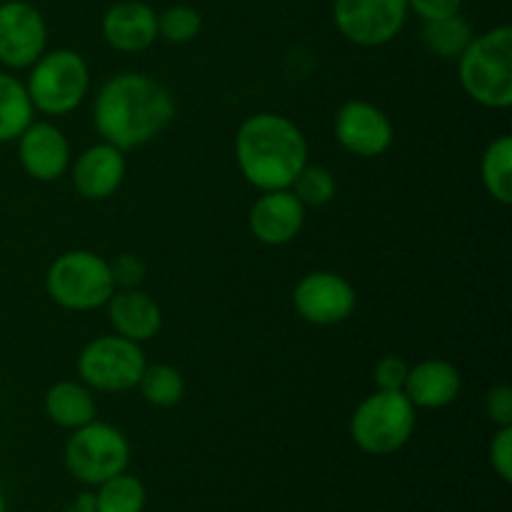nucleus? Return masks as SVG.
Listing matches in <instances>:
<instances>
[{"label": "nucleus", "mask_w": 512, "mask_h": 512, "mask_svg": "<svg viewBox=\"0 0 512 512\" xmlns=\"http://www.w3.org/2000/svg\"><path fill=\"white\" fill-rule=\"evenodd\" d=\"M175 115V100L163 83L143 73H120L98 90L95 130L118 150H135L158 138Z\"/></svg>", "instance_id": "f257e3e1"}, {"label": "nucleus", "mask_w": 512, "mask_h": 512, "mask_svg": "<svg viewBox=\"0 0 512 512\" xmlns=\"http://www.w3.org/2000/svg\"><path fill=\"white\" fill-rule=\"evenodd\" d=\"M235 160L243 178L258 190H285L308 165V140L285 115L255 113L240 123Z\"/></svg>", "instance_id": "f03ea898"}, {"label": "nucleus", "mask_w": 512, "mask_h": 512, "mask_svg": "<svg viewBox=\"0 0 512 512\" xmlns=\"http://www.w3.org/2000/svg\"><path fill=\"white\" fill-rule=\"evenodd\" d=\"M460 85L475 103L503 110L512 103V28L498 25L470 40L458 58Z\"/></svg>", "instance_id": "7ed1b4c3"}, {"label": "nucleus", "mask_w": 512, "mask_h": 512, "mask_svg": "<svg viewBox=\"0 0 512 512\" xmlns=\"http://www.w3.org/2000/svg\"><path fill=\"white\" fill-rule=\"evenodd\" d=\"M45 290L60 308L88 313L103 308L115 293L110 263L93 250H68L45 273Z\"/></svg>", "instance_id": "20e7f679"}, {"label": "nucleus", "mask_w": 512, "mask_h": 512, "mask_svg": "<svg viewBox=\"0 0 512 512\" xmlns=\"http://www.w3.org/2000/svg\"><path fill=\"white\" fill-rule=\"evenodd\" d=\"M415 430V405L403 390H375L350 418L353 443L368 455L398 453Z\"/></svg>", "instance_id": "39448f33"}, {"label": "nucleus", "mask_w": 512, "mask_h": 512, "mask_svg": "<svg viewBox=\"0 0 512 512\" xmlns=\"http://www.w3.org/2000/svg\"><path fill=\"white\" fill-rule=\"evenodd\" d=\"M90 88L88 63L80 53L68 48L48 50L30 65L28 98L33 110L45 115H68L83 103Z\"/></svg>", "instance_id": "423d86ee"}, {"label": "nucleus", "mask_w": 512, "mask_h": 512, "mask_svg": "<svg viewBox=\"0 0 512 512\" xmlns=\"http://www.w3.org/2000/svg\"><path fill=\"white\" fill-rule=\"evenodd\" d=\"M65 468L83 485H100L130 465V443L115 425L93 423L75 428L65 443Z\"/></svg>", "instance_id": "0eeeda50"}, {"label": "nucleus", "mask_w": 512, "mask_h": 512, "mask_svg": "<svg viewBox=\"0 0 512 512\" xmlns=\"http://www.w3.org/2000/svg\"><path fill=\"white\" fill-rule=\"evenodd\" d=\"M145 365L148 363L140 343L118 333L90 340L78 355L80 380L98 393H125L138 388Z\"/></svg>", "instance_id": "6e6552de"}, {"label": "nucleus", "mask_w": 512, "mask_h": 512, "mask_svg": "<svg viewBox=\"0 0 512 512\" xmlns=\"http://www.w3.org/2000/svg\"><path fill=\"white\" fill-rule=\"evenodd\" d=\"M408 0H335L333 20L355 45L378 48L390 43L408 20Z\"/></svg>", "instance_id": "1a4fd4ad"}, {"label": "nucleus", "mask_w": 512, "mask_h": 512, "mask_svg": "<svg viewBox=\"0 0 512 512\" xmlns=\"http://www.w3.org/2000/svg\"><path fill=\"white\" fill-rule=\"evenodd\" d=\"M48 45V25L35 5L8 0L0 5V63L30 68Z\"/></svg>", "instance_id": "9d476101"}, {"label": "nucleus", "mask_w": 512, "mask_h": 512, "mask_svg": "<svg viewBox=\"0 0 512 512\" xmlns=\"http://www.w3.org/2000/svg\"><path fill=\"white\" fill-rule=\"evenodd\" d=\"M293 305L313 325L343 323L355 310V290L343 275L315 270L303 275L293 290Z\"/></svg>", "instance_id": "9b49d317"}, {"label": "nucleus", "mask_w": 512, "mask_h": 512, "mask_svg": "<svg viewBox=\"0 0 512 512\" xmlns=\"http://www.w3.org/2000/svg\"><path fill=\"white\" fill-rule=\"evenodd\" d=\"M335 138L358 158H378L393 145V123L365 100H348L335 115Z\"/></svg>", "instance_id": "f8f14e48"}, {"label": "nucleus", "mask_w": 512, "mask_h": 512, "mask_svg": "<svg viewBox=\"0 0 512 512\" xmlns=\"http://www.w3.org/2000/svg\"><path fill=\"white\" fill-rule=\"evenodd\" d=\"M20 165L30 178L40 183H50L68 173L70 168V143L63 130L53 123H30L18 135Z\"/></svg>", "instance_id": "ddd939ff"}, {"label": "nucleus", "mask_w": 512, "mask_h": 512, "mask_svg": "<svg viewBox=\"0 0 512 512\" xmlns=\"http://www.w3.org/2000/svg\"><path fill=\"white\" fill-rule=\"evenodd\" d=\"M305 205L290 188L265 190L253 203L248 225L255 238L265 245H285L303 230Z\"/></svg>", "instance_id": "4468645a"}, {"label": "nucleus", "mask_w": 512, "mask_h": 512, "mask_svg": "<svg viewBox=\"0 0 512 512\" xmlns=\"http://www.w3.org/2000/svg\"><path fill=\"white\" fill-rule=\"evenodd\" d=\"M103 38L118 53H143L158 40V13L140 0H120L103 15Z\"/></svg>", "instance_id": "2eb2a0df"}, {"label": "nucleus", "mask_w": 512, "mask_h": 512, "mask_svg": "<svg viewBox=\"0 0 512 512\" xmlns=\"http://www.w3.org/2000/svg\"><path fill=\"white\" fill-rule=\"evenodd\" d=\"M125 178V153L110 143L90 145L75 158L73 185L85 200H105Z\"/></svg>", "instance_id": "dca6fc26"}, {"label": "nucleus", "mask_w": 512, "mask_h": 512, "mask_svg": "<svg viewBox=\"0 0 512 512\" xmlns=\"http://www.w3.org/2000/svg\"><path fill=\"white\" fill-rule=\"evenodd\" d=\"M460 388H463V380H460L458 368L448 360L430 358L408 370L403 393L408 395L415 408L440 410L455 403Z\"/></svg>", "instance_id": "f3484780"}, {"label": "nucleus", "mask_w": 512, "mask_h": 512, "mask_svg": "<svg viewBox=\"0 0 512 512\" xmlns=\"http://www.w3.org/2000/svg\"><path fill=\"white\" fill-rule=\"evenodd\" d=\"M105 305H108L110 325L123 338L133 340V343H145L160 333V325H163L160 305L143 290H115Z\"/></svg>", "instance_id": "a211bd4d"}, {"label": "nucleus", "mask_w": 512, "mask_h": 512, "mask_svg": "<svg viewBox=\"0 0 512 512\" xmlns=\"http://www.w3.org/2000/svg\"><path fill=\"white\" fill-rule=\"evenodd\" d=\"M45 415L65 430L83 428L95 420V400L85 383L60 380L45 393Z\"/></svg>", "instance_id": "6ab92c4d"}, {"label": "nucleus", "mask_w": 512, "mask_h": 512, "mask_svg": "<svg viewBox=\"0 0 512 512\" xmlns=\"http://www.w3.org/2000/svg\"><path fill=\"white\" fill-rule=\"evenodd\" d=\"M30 123H33V103L28 90L15 75L0 70V143L18 140V135Z\"/></svg>", "instance_id": "aec40b11"}, {"label": "nucleus", "mask_w": 512, "mask_h": 512, "mask_svg": "<svg viewBox=\"0 0 512 512\" xmlns=\"http://www.w3.org/2000/svg\"><path fill=\"white\" fill-rule=\"evenodd\" d=\"M470 40H473V28H470V23L460 13L425 20L423 43L440 58L458 60L463 50L470 45Z\"/></svg>", "instance_id": "412c9836"}, {"label": "nucleus", "mask_w": 512, "mask_h": 512, "mask_svg": "<svg viewBox=\"0 0 512 512\" xmlns=\"http://www.w3.org/2000/svg\"><path fill=\"white\" fill-rule=\"evenodd\" d=\"M483 185L498 203H512V138L500 135L485 148L480 163Z\"/></svg>", "instance_id": "4be33fe9"}, {"label": "nucleus", "mask_w": 512, "mask_h": 512, "mask_svg": "<svg viewBox=\"0 0 512 512\" xmlns=\"http://www.w3.org/2000/svg\"><path fill=\"white\" fill-rule=\"evenodd\" d=\"M93 495L95 512H143L148 498L143 480L130 475L128 470L100 483L98 493Z\"/></svg>", "instance_id": "5701e85b"}, {"label": "nucleus", "mask_w": 512, "mask_h": 512, "mask_svg": "<svg viewBox=\"0 0 512 512\" xmlns=\"http://www.w3.org/2000/svg\"><path fill=\"white\" fill-rule=\"evenodd\" d=\"M140 395L148 400L155 408H173L183 400L185 395V380L178 368L173 365H145L143 375L138 380Z\"/></svg>", "instance_id": "b1692460"}, {"label": "nucleus", "mask_w": 512, "mask_h": 512, "mask_svg": "<svg viewBox=\"0 0 512 512\" xmlns=\"http://www.w3.org/2000/svg\"><path fill=\"white\" fill-rule=\"evenodd\" d=\"M298 200L303 205H313V208H320V205H328L330 200L335 198V178L328 168L323 165H305L300 170V175L295 178V183L290 185Z\"/></svg>", "instance_id": "393cba45"}, {"label": "nucleus", "mask_w": 512, "mask_h": 512, "mask_svg": "<svg viewBox=\"0 0 512 512\" xmlns=\"http://www.w3.org/2000/svg\"><path fill=\"white\" fill-rule=\"evenodd\" d=\"M203 28V18L190 5H173L158 15V38L168 43H190Z\"/></svg>", "instance_id": "a878e982"}, {"label": "nucleus", "mask_w": 512, "mask_h": 512, "mask_svg": "<svg viewBox=\"0 0 512 512\" xmlns=\"http://www.w3.org/2000/svg\"><path fill=\"white\" fill-rule=\"evenodd\" d=\"M490 465L503 483L512 480V425L498 428L490 443Z\"/></svg>", "instance_id": "bb28decb"}, {"label": "nucleus", "mask_w": 512, "mask_h": 512, "mask_svg": "<svg viewBox=\"0 0 512 512\" xmlns=\"http://www.w3.org/2000/svg\"><path fill=\"white\" fill-rule=\"evenodd\" d=\"M408 370L410 365L403 358L388 355V358L378 360V365H375V385H378V390H403Z\"/></svg>", "instance_id": "cd10ccee"}, {"label": "nucleus", "mask_w": 512, "mask_h": 512, "mask_svg": "<svg viewBox=\"0 0 512 512\" xmlns=\"http://www.w3.org/2000/svg\"><path fill=\"white\" fill-rule=\"evenodd\" d=\"M485 413L498 428L512 425V388L510 385H495L485 395Z\"/></svg>", "instance_id": "c85d7f7f"}, {"label": "nucleus", "mask_w": 512, "mask_h": 512, "mask_svg": "<svg viewBox=\"0 0 512 512\" xmlns=\"http://www.w3.org/2000/svg\"><path fill=\"white\" fill-rule=\"evenodd\" d=\"M110 270H113L115 288H135V285L143 280L145 265L143 260L135 258V255H118V258L110 263Z\"/></svg>", "instance_id": "c756f323"}, {"label": "nucleus", "mask_w": 512, "mask_h": 512, "mask_svg": "<svg viewBox=\"0 0 512 512\" xmlns=\"http://www.w3.org/2000/svg\"><path fill=\"white\" fill-rule=\"evenodd\" d=\"M463 0H408V8L418 13L423 20L445 18V15L460 13Z\"/></svg>", "instance_id": "7c9ffc66"}, {"label": "nucleus", "mask_w": 512, "mask_h": 512, "mask_svg": "<svg viewBox=\"0 0 512 512\" xmlns=\"http://www.w3.org/2000/svg\"><path fill=\"white\" fill-rule=\"evenodd\" d=\"M60 512H88V510H83V508H78V505H70V508H65V510H60Z\"/></svg>", "instance_id": "2f4dec72"}, {"label": "nucleus", "mask_w": 512, "mask_h": 512, "mask_svg": "<svg viewBox=\"0 0 512 512\" xmlns=\"http://www.w3.org/2000/svg\"><path fill=\"white\" fill-rule=\"evenodd\" d=\"M0 512H8V505H5V498H3V493H0Z\"/></svg>", "instance_id": "473e14b6"}]
</instances>
